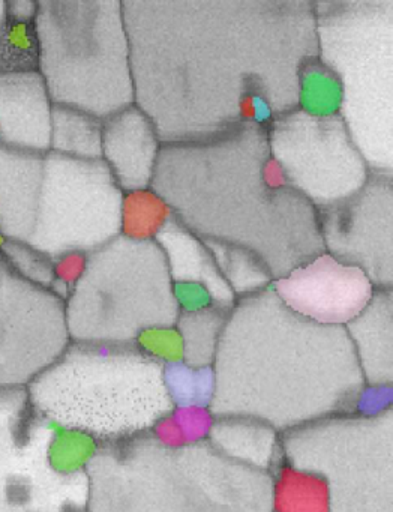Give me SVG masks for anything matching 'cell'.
<instances>
[{
	"label": "cell",
	"mask_w": 393,
	"mask_h": 512,
	"mask_svg": "<svg viewBox=\"0 0 393 512\" xmlns=\"http://www.w3.org/2000/svg\"><path fill=\"white\" fill-rule=\"evenodd\" d=\"M134 104L162 145L269 127L318 58L309 0H125Z\"/></svg>",
	"instance_id": "obj_1"
},
{
	"label": "cell",
	"mask_w": 393,
	"mask_h": 512,
	"mask_svg": "<svg viewBox=\"0 0 393 512\" xmlns=\"http://www.w3.org/2000/svg\"><path fill=\"white\" fill-rule=\"evenodd\" d=\"M209 409L279 434L359 409L366 385L345 328L309 322L272 289L237 299L212 365Z\"/></svg>",
	"instance_id": "obj_2"
},
{
	"label": "cell",
	"mask_w": 393,
	"mask_h": 512,
	"mask_svg": "<svg viewBox=\"0 0 393 512\" xmlns=\"http://www.w3.org/2000/svg\"><path fill=\"white\" fill-rule=\"evenodd\" d=\"M150 190L201 239L239 245L273 280L323 253L318 212L270 154L267 127L162 145Z\"/></svg>",
	"instance_id": "obj_3"
},
{
	"label": "cell",
	"mask_w": 393,
	"mask_h": 512,
	"mask_svg": "<svg viewBox=\"0 0 393 512\" xmlns=\"http://www.w3.org/2000/svg\"><path fill=\"white\" fill-rule=\"evenodd\" d=\"M84 472L89 512L272 511V475L209 442L167 448L146 434L95 446Z\"/></svg>",
	"instance_id": "obj_4"
},
{
	"label": "cell",
	"mask_w": 393,
	"mask_h": 512,
	"mask_svg": "<svg viewBox=\"0 0 393 512\" xmlns=\"http://www.w3.org/2000/svg\"><path fill=\"white\" fill-rule=\"evenodd\" d=\"M165 362L138 344L69 343L29 386L39 418L95 446L117 445L150 433L173 409Z\"/></svg>",
	"instance_id": "obj_5"
},
{
	"label": "cell",
	"mask_w": 393,
	"mask_h": 512,
	"mask_svg": "<svg viewBox=\"0 0 393 512\" xmlns=\"http://www.w3.org/2000/svg\"><path fill=\"white\" fill-rule=\"evenodd\" d=\"M270 512H393V407L281 434Z\"/></svg>",
	"instance_id": "obj_6"
},
{
	"label": "cell",
	"mask_w": 393,
	"mask_h": 512,
	"mask_svg": "<svg viewBox=\"0 0 393 512\" xmlns=\"http://www.w3.org/2000/svg\"><path fill=\"white\" fill-rule=\"evenodd\" d=\"M318 61L338 80L339 118L371 172L393 173V0L314 2Z\"/></svg>",
	"instance_id": "obj_7"
},
{
	"label": "cell",
	"mask_w": 393,
	"mask_h": 512,
	"mask_svg": "<svg viewBox=\"0 0 393 512\" xmlns=\"http://www.w3.org/2000/svg\"><path fill=\"white\" fill-rule=\"evenodd\" d=\"M38 73L54 106L105 121L134 104L120 0L36 2Z\"/></svg>",
	"instance_id": "obj_8"
},
{
	"label": "cell",
	"mask_w": 393,
	"mask_h": 512,
	"mask_svg": "<svg viewBox=\"0 0 393 512\" xmlns=\"http://www.w3.org/2000/svg\"><path fill=\"white\" fill-rule=\"evenodd\" d=\"M179 314L161 248L123 235L87 254L65 299L71 343L132 346L147 332L174 328Z\"/></svg>",
	"instance_id": "obj_9"
},
{
	"label": "cell",
	"mask_w": 393,
	"mask_h": 512,
	"mask_svg": "<svg viewBox=\"0 0 393 512\" xmlns=\"http://www.w3.org/2000/svg\"><path fill=\"white\" fill-rule=\"evenodd\" d=\"M123 197L104 161L47 152L26 244L53 262L69 254L87 256L122 233Z\"/></svg>",
	"instance_id": "obj_10"
},
{
	"label": "cell",
	"mask_w": 393,
	"mask_h": 512,
	"mask_svg": "<svg viewBox=\"0 0 393 512\" xmlns=\"http://www.w3.org/2000/svg\"><path fill=\"white\" fill-rule=\"evenodd\" d=\"M60 430L36 415L27 389H0V512L83 511L86 472L54 460Z\"/></svg>",
	"instance_id": "obj_11"
},
{
	"label": "cell",
	"mask_w": 393,
	"mask_h": 512,
	"mask_svg": "<svg viewBox=\"0 0 393 512\" xmlns=\"http://www.w3.org/2000/svg\"><path fill=\"white\" fill-rule=\"evenodd\" d=\"M267 142L288 184L317 212L350 199L371 173L339 115L297 107L267 127Z\"/></svg>",
	"instance_id": "obj_12"
},
{
	"label": "cell",
	"mask_w": 393,
	"mask_h": 512,
	"mask_svg": "<svg viewBox=\"0 0 393 512\" xmlns=\"http://www.w3.org/2000/svg\"><path fill=\"white\" fill-rule=\"evenodd\" d=\"M69 343L65 302L0 256V389L27 388Z\"/></svg>",
	"instance_id": "obj_13"
},
{
	"label": "cell",
	"mask_w": 393,
	"mask_h": 512,
	"mask_svg": "<svg viewBox=\"0 0 393 512\" xmlns=\"http://www.w3.org/2000/svg\"><path fill=\"white\" fill-rule=\"evenodd\" d=\"M323 250L393 289V173L371 172L350 199L318 211Z\"/></svg>",
	"instance_id": "obj_14"
},
{
	"label": "cell",
	"mask_w": 393,
	"mask_h": 512,
	"mask_svg": "<svg viewBox=\"0 0 393 512\" xmlns=\"http://www.w3.org/2000/svg\"><path fill=\"white\" fill-rule=\"evenodd\" d=\"M270 289L297 316L339 328L356 319L375 292L360 269L339 262L326 251L273 280Z\"/></svg>",
	"instance_id": "obj_15"
},
{
	"label": "cell",
	"mask_w": 393,
	"mask_h": 512,
	"mask_svg": "<svg viewBox=\"0 0 393 512\" xmlns=\"http://www.w3.org/2000/svg\"><path fill=\"white\" fill-rule=\"evenodd\" d=\"M162 143L135 104L102 121V158L125 194L150 190Z\"/></svg>",
	"instance_id": "obj_16"
},
{
	"label": "cell",
	"mask_w": 393,
	"mask_h": 512,
	"mask_svg": "<svg viewBox=\"0 0 393 512\" xmlns=\"http://www.w3.org/2000/svg\"><path fill=\"white\" fill-rule=\"evenodd\" d=\"M51 103L38 71L0 73V145L50 152Z\"/></svg>",
	"instance_id": "obj_17"
},
{
	"label": "cell",
	"mask_w": 393,
	"mask_h": 512,
	"mask_svg": "<svg viewBox=\"0 0 393 512\" xmlns=\"http://www.w3.org/2000/svg\"><path fill=\"white\" fill-rule=\"evenodd\" d=\"M45 154L0 145V236L26 244L35 226Z\"/></svg>",
	"instance_id": "obj_18"
},
{
	"label": "cell",
	"mask_w": 393,
	"mask_h": 512,
	"mask_svg": "<svg viewBox=\"0 0 393 512\" xmlns=\"http://www.w3.org/2000/svg\"><path fill=\"white\" fill-rule=\"evenodd\" d=\"M173 284H197L209 293L213 305L231 310L237 298L219 274L206 245L171 215L155 239Z\"/></svg>",
	"instance_id": "obj_19"
},
{
	"label": "cell",
	"mask_w": 393,
	"mask_h": 512,
	"mask_svg": "<svg viewBox=\"0 0 393 512\" xmlns=\"http://www.w3.org/2000/svg\"><path fill=\"white\" fill-rule=\"evenodd\" d=\"M345 331L365 385L393 388V289H375L371 302Z\"/></svg>",
	"instance_id": "obj_20"
},
{
	"label": "cell",
	"mask_w": 393,
	"mask_h": 512,
	"mask_svg": "<svg viewBox=\"0 0 393 512\" xmlns=\"http://www.w3.org/2000/svg\"><path fill=\"white\" fill-rule=\"evenodd\" d=\"M207 442L225 457L269 473L281 454V434L252 419L216 418Z\"/></svg>",
	"instance_id": "obj_21"
},
{
	"label": "cell",
	"mask_w": 393,
	"mask_h": 512,
	"mask_svg": "<svg viewBox=\"0 0 393 512\" xmlns=\"http://www.w3.org/2000/svg\"><path fill=\"white\" fill-rule=\"evenodd\" d=\"M36 2L11 0L0 7V73L38 71Z\"/></svg>",
	"instance_id": "obj_22"
},
{
	"label": "cell",
	"mask_w": 393,
	"mask_h": 512,
	"mask_svg": "<svg viewBox=\"0 0 393 512\" xmlns=\"http://www.w3.org/2000/svg\"><path fill=\"white\" fill-rule=\"evenodd\" d=\"M230 311L213 304L180 311L174 329L179 335L182 364L189 368H212Z\"/></svg>",
	"instance_id": "obj_23"
},
{
	"label": "cell",
	"mask_w": 393,
	"mask_h": 512,
	"mask_svg": "<svg viewBox=\"0 0 393 512\" xmlns=\"http://www.w3.org/2000/svg\"><path fill=\"white\" fill-rule=\"evenodd\" d=\"M50 152L77 160H101V119L53 104Z\"/></svg>",
	"instance_id": "obj_24"
},
{
	"label": "cell",
	"mask_w": 393,
	"mask_h": 512,
	"mask_svg": "<svg viewBox=\"0 0 393 512\" xmlns=\"http://www.w3.org/2000/svg\"><path fill=\"white\" fill-rule=\"evenodd\" d=\"M201 239V238H200ZM219 274L237 299L269 289L273 277L267 266L246 248L215 239H201Z\"/></svg>",
	"instance_id": "obj_25"
},
{
	"label": "cell",
	"mask_w": 393,
	"mask_h": 512,
	"mask_svg": "<svg viewBox=\"0 0 393 512\" xmlns=\"http://www.w3.org/2000/svg\"><path fill=\"white\" fill-rule=\"evenodd\" d=\"M215 416L207 406H173L162 416L149 436L167 448H183L207 442Z\"/></svg>",
	"instance_id": "obj_26"
},
{
	"label": "cell",
	"mask_w": 393,
	"mask_h": 512,
	"mask_svg": "<svg viewBox=\"0 0 393 512\" xmlns=\"http://www.w3.org/2000/svg\"><path fill=\"white\" fill-rule=\"evenodd\" d=\"M171 215L167 203L152 190L125 194L120 235L135 241H153Z\"/></svg>",
	"instance_id": "obj_27"
},
{
	"label": "cell",
	"mask_w": 393,
	"mask_h": 512,
	"mask_svg": "<svg viewBox=\"0 0 393 512\" xmlns=\"http://www.w3.org/2000/svg\"><path fill=\"white\" fill-rule=\"evenodd\" d=\"M341 91L338 80L318 61L311 59L300 71L299 109L312 115H338Z\"/></svg>",
	"instance_id": "obj_28"
},
{
	"label": "cell",
	"mask_w": 393,
	"mask_h": 512,
	"mask_svg": "<svg viewBox=\"0 0 393 512\" xmlns=\"http://www.w3.org/2000/svg\"><path fill=\"white\" fill-rule=\"evenodd\" d=\"M165 383L174 406H207L213 392L212 368H189L180 361L165 362Z\"/></svg>",
	"instance_id": "obj_29"
},
{
	"label": "cell",
	"mask_w": 393,
	"mask_h": 512,
	"mask_svg": "<svg viewBox=\"0 0 393 512\" xmlns=\"http://www.w3.org/2000/svg\"><path fill=\"white\" fill-rule=\"evenodd\" d=\"M0 256L24 280L53 292V260L42 256L29 245L17 241H3L0 244Z\"/></svg>",
	"instance_id": "obj_30"
},
{
	"label": "cell",
	"mask_w": 393,
	"mask_h": 512,
	"mask_svg": "<svg viewBox=\"0 0 393 512\" xmlns=\"http://www.w3.org/2000/svg\"><path fill=\"white\" fill-rule=\"evenodd\" d=\"M173 292L180 311L197 310L212 304L209 293L197 284H173Z\"/></svg>",
	"instance_id": "obj_31"
},
{
	"label": "cell",
	"mask_w": 393,
	"mask_h": 512,
	"mask_svg": "<svg viewBox=\"0 0 393 512\" xmlns=\"http://www.w3.org/2000/svg\"><path fill=\"white\" fill-rule=\"evenodd\" d=\"M77 512H89V511H86V509H83V511H77Z\"/></svg>",
	"instance_id": "obj_32"
}]
</instances>
